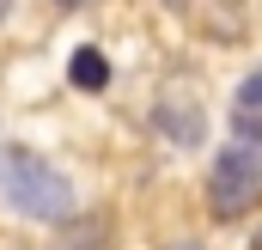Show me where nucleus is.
Returning a JSON list of instances; mask_svg holds the SVG:
<instances>
[{"label":"nucleus","mask_w":262,"mask_h":250,"mask_svg":"<svg viewBox=\"0 0 262 250\" xmlns=\"http://www.w3.org/2000/svg\"><path fill=\"white\" fill-rule=\"evenodd\" d=\"M67 79H73L79 92H104V86H110V55H104L98 43H79L73 61H67Z\"/></svg>","instance_id":"obj_4"},{"label":"nucleus","mask_w":262,"mask_h":250,"mask_svg":"<svg viewBox=\"0 0 262 250\" xmlns=\"http://www.w3.org/2000/svg\"><path fill=\"white\" fill-rule=\"evenodd\" d=\"M262 147H220L213 165H207V207L213 220H244L250 207L262 201Z\"/></svg>","instance_id":"obj_2"},{"label":"nucleus","mask_w":262,"mask_h":250,"mask_svg":"<svg viewBox=\"0 0 262 250\" xmlns=\"http://www.w3.org/2000/svg\"><path fill=\"white\" fill-rule=\"evenodd\" d=\"M0 189H6V201L25 214V220H73V183H67V171H55L43 153H31V147H0Z\"/></svg>","instance_id":"obj_1"},{"label":"nucleus","mask_w":262,"mask_h":250,"mask_svg":"<svg viewBox=\"0 0 262 250\" xmlns=\"http://www.w3.org/2000/svg\"><path fill=\"white\" fill-rule=\"evenodd\" d=\"M165 250H201V244H195V238H183V244H165Z\"/></svg>","instance_id":"obj_6"},{"label":"nucleus","mask_w":262,"mask_h":250,"mask_svg":"<svg viewBox=\"0 0 262 250\" xmlns=\"http://www.w3.org/2000/svg\"><path fill=\"white\" fill-rule=\"evenodd\" d=\"M232 128H238L250 147H262V73H250V79L238 86V110H232Z\"/></svg>","instance_id":"obj_5"},{"label":"nucleus","mask_w":262,"mask_h":250,"mask_svg":"<svg viewBox=\"0 0 262 250\" xmlns=\"http://www.w3.org/2000/svg\"><path fill=\"white\" fill-rule=\"evenodd\" d=\"M152 122L165 128V134H171L177 147H195L201 134H207V116H201V98H183L177 86H171V92L159 98V110H152Z\"/></svg>","instance_id":"obj_3"},{"label":"nucleus","mask_w":262,"mask_h":250,"mask_svg":"<svg viewBox=\"0 0 262 250\" xmlns=\"http://www.w3.org/2000/svg\"><path fill=\"white\" fill-rule=\"evenodd\" d=\"M250 250H262V232H256V244H250Z\"/></svg>","instance_id":"obj_7"}]
</instances>
